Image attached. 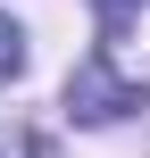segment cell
I'll list each match as a JSON object with an SVG mask.
<instances>
[{
	"label": "cell",
	"mask_w": 150,
	"mask_h": 158,
	"mask_svg": "<svg viewBox=\"0 0 150 158\" xmlns=\"http://www.w3.org/2000/svg\"><path fill=\"white\" fill-rule=\"evenodd\" d=\"M134 108H142V83L117 75L109 50H92V58L67 75V117H84V125H117V117H134Z\"/></svg>",
	"instance_id": "1"
},
{
	"label": "cell",
	"mask_w": 150,
	"mask_h": 158,
	"mask_svg": "<svg viewBox=\"0 0 150 158\" xmlns=\"http://www.w3.org/2000/svg\"><path fill=\"white\" fill-rule=\"evenodd\" d=\"M17 75H25V25L0 17V83H17Z\"/></svg>",
	"instance_id": "2"
},
{
	"label": "cell",
	"mask_w": 150,
	"mask_h": 158,
	"mask_svg": "<svg viewBox=\"0 0 150 158\" xmlns=\"http://www.w3.org/2000/svg\"><path fill=\"white\" fill-rule=\"evenodd\" d=\"M92 8H100V33H125V25H134V8H142V0H92Z\"/></svg>",
	"instance_id": "3"
},
{
	"label": "cell",
	"mask_w": 150,
	"mask_h": 158,
	"mask_svg": "<svg viewBox=\"0 0 150 158\" xmlns=\"http://www.w3.org/2000/svg\"><path fill=\"white\" fill-rule=\"evenodd\" d=\"M0 158H42V142L33 133H0Z\"/></svg>",
	"instance_id": "4"
}]
</instances>
